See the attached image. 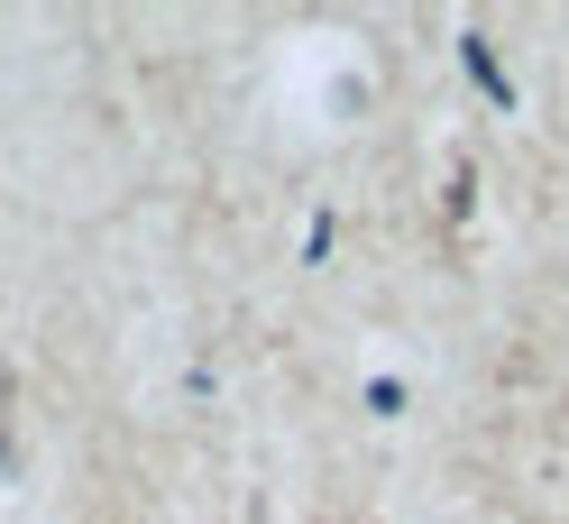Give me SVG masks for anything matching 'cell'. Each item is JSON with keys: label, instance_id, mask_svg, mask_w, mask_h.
I'll use <instances>...</instances> for the list:
<instances>
[{"label": "cell", "instance_id": "1", "mask_svg": "<svg viewBox=\"0 0 569 524\" xmlns=\"http://www.w3.org/2000/svg\"><path fill=\"white\" fill-rule=\"evenodd\" d=\"M469 75H478V83H487L496 101H515V83H506V75H496V56H487V38H469Z\"/></svg>", "mask_w": 569, "mask_h": 524}]
</instances>
